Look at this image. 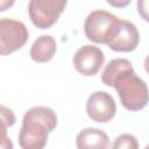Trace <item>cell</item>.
<instances>
[{
	"label": "cell",
	"mask_w": 149,
	"mask_h": 149,
	"mask_svg": "<svg viewBox=\"0 0 149 149\" xmlns=\"http://www.w3.org/2000/svg\"><path fill=\"white\" fill-rule=\"evenodd\" d=\"M112 87L116 90L121 105L128 111H140L149 102L148 86L143 79L136 76L134 70L119 77Z\"/></svg>",
	"instance_id": "6da1fadb"
},
{
	"label": "cell",
	"mask_w": 149,
	"mask_h": 149,
	"mask_svg": "<svg viewBox=\"0 0 149 149\" xmlns=\"http://www.w3.org/2000/svg\"><path fill=\"white\" fill-rule=\"evenodd\" d=\"M120 19L106 10L95 9L91 12L84 22L86 37L99 44H108L115 36L119 28Z\"/></svg>",
	"instance_id": "7a4b0ae2"
},
{
	"label": "cell",
	"mask_w": 149,
	"mask_h": 149,
	"mask_svg": "<svg viewBox=\"0 0 149 149\" xmlns=\"http://www.w3.org/2000/svg\"><path fill=\"white\" fill-rule=\"evenodd\" d=\"M66 5L65 0H31L28 3V14L35 27L48 29L57 22Z\"/></svg>",
	"instance_id": "3957f363"
},
{
	"label": "cell",
	"mask_w": 149,
	"mask_h": 149,
	"mask_svg": "<svg viewBox=\"0 0 149 149\" xmlns=\"http://www.w3.org/2000/svg\"><path fill=\"white\" fill-rule=\"evenodd\" d=\"M28 37L29 31L23 22L9 17L0 20V54L2 56L21 49Z\"/></svg>",
	"instance_id": "277c9868"
},
{
	"label": "cell",
	"mask_w": 149,
	"mask_h": 149,
	"mask_svg": "<svg viewBox=\"0 0 149 149\" xmlns=\"http://www.w3.org/2000/svg\"><path fill=\"white\" fill-rule=\"evenodd\" d=\"M104 52L95 45L85 44L80 47L73 55L72 63L76 70L83 76H94L104 65Z\"/></svg>",
	"instance_id": "5b68a950"
},
{
	"label": "cell",
	"mask_w": 149,
	"mask_h": 149,
	"mask_svg": "<svg viewBox=\"0 0 149 149\" xmlns=\"http://www.w3.org/2000/svg\"><path fill=\"white\" fill-rule=\"evenodd\" d=\"M86 113L95 122H108L116 113V105L109 93L95 91L86 101Z\"/></svg>",
	"instance_id": "8992f818"
},
{
	"label": "cell",
	"mask_w": 149,
	"mask_h": 149,
	"mask_svg": "<svg viewBox=\"0 0 149 149\" xmlns=\"http://www.w3.org/2000/svg\"><path fill=\"white\" fill-rule=\"evenodd\" d=\"M49 130L34 121L22 120L19 132V144L22 149H44L48 142Z\"/></svg>",
	"instance_id": "52a82bcc"
},
{
	"label": "cell",
	"mask_w": 149,
	"mask_h": 149,
	"mask_svg": "<svg viewBox=\"0 0 149 149\" xmlns=\"http://www.w3.org/2000/svg\"><path fill=\"white\" fill-rule=\"evenodd\" d=\"M140 42V33L134 23L120 20L118 31L113 40L107 44L109 49L118 52H130L136 49Z\"/></svg>",
	"instance_id": "ba28073f"
},
{
	"label": "cell",
	"mask_w": 149,
	"mask_h": 149,
	"mask_svg": "<svg viewBox=\"0 0 149 149\" xmlns=\"http://www.w3.org/2000/svg\"><path fill=\"white\" fill-rule=\"evenodd\" d=\"M77 149H108L109 137L99 128H85L76 137Z\"/></svg>",
	"instance_id": "9c48e42d"
},
{
	"label": "cell",
	"mask_w": 149,
	"mask_h": 149,
	"mask_svg": "<svg viewBox=\"0 0 149 149\" xmlns=\"http://www.w3.org/2000/svg\"><path fill=\"white\" fill-rule=\"evenodd\" d=\"M57 50V44L51 35H41L33 43L29 56L36 63H47L52 59Z\"/></svg>",
	"instance_id": "30bf717a"
},
{
	"label": "cell",
	"mask_w": 149,
	"mask_h": 149,
	"mask_svg": "<svg viewBox=\"0 0 149 149\" xmlns=\"http://www.w3.org/2000/svg\"><path fill=\"white\" fill-rule=\"evenodd\" d=\"M22 120H29L37 122L42 126H44L50 133L56 128L57 126V115L54 112V109L47 107V106H35L29 108Z\"/></svg>",
	"instance_id": "8fae6325"
},
{
	"label": "cell",
	"mask_w": 149,
	"mask_h": 149,
	"mask_svg": "<svg viewBox=\"0 0 149 149\" xmlns=\"http://www.w3.org/2000/svg\"><path fill=\"white\" fill-rule=\"evenodd\" d=\"M133 65L132 63L126 59V58H114L112 61H109L107 63V65L105 66L102 74H101V81L106 85V86H113L114 81L121 77L123 73L132 71Z\"/></svg>",
	"instance_id": "7c38bea8"
},
{
	"label": "cell",
	"mask_w": 149,
	"mask_h": 149,
	"mask_svg": "<svg viewBox=\"0 0 149 149\" xmlns=\"http://www.w3.org/2000/svg\"><path fill=\"white\" fill-rule=\"evenodd\" d=\"M112 149H139V141L132 134H121L114 140Z\"/></svg>",
	"instance_id": "4fadbf2b"
},
{
	"label": "cell",
	"mask_w": 149,
	"mask_h": 149,
	"mask_svg": "<svg viewBox=\"0 0 149 149\" xmlns=\"http://www.w3.org/2000/svg\"><path fill=\"white\" fill-rule=\"evenodd\" d=\"M1 123L2 128L12 127L15 123V115L12 109H8L3 105L1 106Z\"/></svg>",
	"instance_id": "5bb4252c"
},
{
	"label": "cell",
	"mask_w": 149,
	"mask_h": 149,
	"mask_svg": "<svg viewBox=\"0 0 149 149\" xmlns=\"http://www.w3.org/2000/svg\"><path fill=\"white\" fill-rule=\"evenodd\" d=\"M136 7L140 16L144 21L149 22V0H139L136 3Z\"/></svg>",
	"instance_id": "9a60e30c"
},
{
	"label": "cell",
	"mask_w": 149,
	"mask_h": 149,
	"mask_svg": "<svg viewBox=\"0 0 149 149\" xmlns=\"http://www.w3.org/2000/svg\"><path fill=\"white\" fill-rule=\"evenodd\" d=\"M1 149H13V143L10 139L6 136V128H2V137H1Z\"/></svg>",
	"instance_id": "2e32d148"
},
{
	"label": "cell",
	"mask_w": 149,
	"mask_h": 149,
	"mask_svg": "<svg viewBox=\"0 0 149 149\" xmlns=\"http://www.w3.org/2000/svg\"><path fill=\"white\" fill-rule=\"evenodd\" d=\"M108 3L109 5H112V6H126V5H128L129 3V1H125V2H114V1H108Z\"/></svg>",
	"instance_id": "e0dca14e"
},
{
	"label": "cell",
	"mask_w": 149,
	"mask_h": 149,
	"mask_svg": "<svg viewBox=\"0 0 149 149\" xmlns=\"http://www.w3.org/2000/svg\"><path fill=\"white\" fill-rule=\"evenodd\" d=\"M144 69H146V71H147V73L149 74V55L146 57V59H144Z\"/></svg>",
	"instance_id": "ac0fdd59"
},
{
	"label": "cell",
	"mask_w": 149,
	"mask_h": 149,
	"mask_svg": "<svg viewBox=\"0 0 149 149\" xmlns=\"http://www.w3.org/2000/svg\"><path fill=\"white\" fill-rule=\"evenodd\" d=\"M144 149H149V144H148V146H146V148H144Z\"/></svg>",
	"instance_id": "d6986e66"
}]
</instances>
